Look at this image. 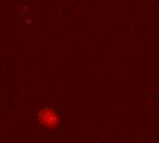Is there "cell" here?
Returning <instances> with one entry per match:
<instances>
[{
  "label": "cell",
  "mask_w": 159,
  "mask_h": 143,
  "mask_svg": "<svg viewBox=\"0 0 159 143\" xmlns=\"http://www.w3.org/2000/svg\"><path fill=\"white\" fill-rule=\"evenodd\" d=\"M36 120L40 127H43L44 129L48 131H55L61 127V114L52 106H43L39 109V112L36 113Z\"/></svg>",
  "instance_id": "1"
}]
</instances>
